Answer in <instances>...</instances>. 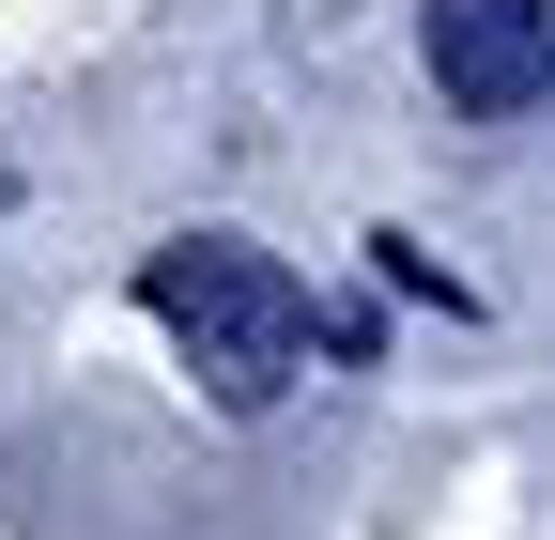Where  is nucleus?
Segmentation results:
<instances>
[{
    "mask_svg": "<svg viewBox=\"0 0 555 540\" xmlns=\"http://www.w3.org/2000/svg\"><path fill=\"white\" fill-rule=\"evenodd\" d=\"M139 309L185 340V371H201L217 417H262V401L309 371V340H324L309 279H294V262H262L247 232H170L155 262H139Z\"/></svg>",
    "mask_w": 555,
    "mask_h": 540,
    "instance_id": "obj_1",
    "label": "nucleus"
},
{
    "mask_svg": "<svg viewBox=\"0 0 555 540\" xmlns=\"http://www.w3.org/2000/svg\"><path fill=\"white\" fill-rule=\"evenodd\" d=\"M416 47H433L448 108H478V124H509V108L555 93V0H433Z\"/></svg>",
    "mask_w": 555,
    "mask_h": 540,
    "instance_id": "obj_2",
    "label": "nucleus"
},
{
    "mask_svg": "<svg viewBox=\"0 0 555 540\" xmlns=\"http://www.w3.org/2000/svg\"><path fill=\"white\" fill-rule=\"evenodd\" d=\"M371 262H386V279H401V294H448V309H463V279H448V262H433V247H416V232H371Z\"/></svg>",
    "mask_w": 555,
    "mask_h": 540,
    "instance_id": "obj_3",
    "label": "nucleus"
},
{
    "mask_svg": "<svg viewBox=\"0 0 555 540\" xmlns=\"http://www.w3.org/2000/svg\"><path fill=\"white\" fill-rule=\"evenodd\" d=\"M0 201H16V170H0Z\"/></svg>",
    "mask_w": 555,
    "mask_h": 540,
    "instance_id": "obj_4",
    "label": "nucleus"
}]
</instances>
